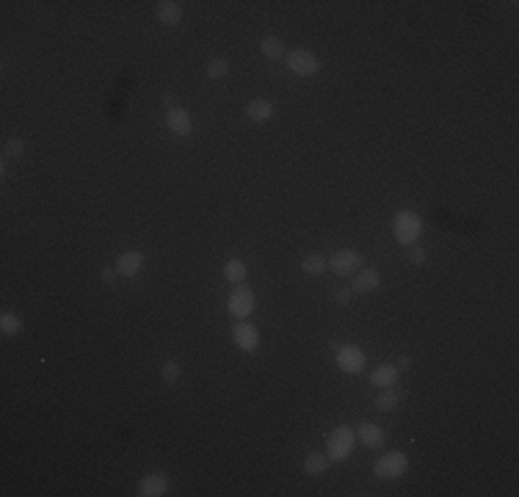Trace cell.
Wrapping results in <instances>:
<instances>
[{"mask_svg": "<svg viewBox=\"0 0 519 497\" xmlns=\"http://www.w3.org/2000/svg\"><path fill=\"white\" fill-rule=\"evenodd\" d=\"M354 445H357V434L348 426H335L326 434V456H329V461L343 464L354 453Z\"/></svg>", "mask_w": 519, "mask_h": 497, "instance_id": "1", "label": "cell"}, {"mask_svg": "<svg viewBox=\"0 0 519 497\" xmlns=\"http://www.w3.org/2000/svg\"><path fill=\"white\" fill-rule=\"evenodd\" d=\"M420 232H423V219L414 210L395 213V219H392V235H395L398 243L414 246V243H418V238H420Z\"/></svg>", "mask_w": 519, "mask_h": 497, "instance_id": "2", "label": "cell"}, {"mask_svg": "<svg viewBox=\"0 0 519 497\" xmlns=\"http://www.w3.org/2000/svg\"><path fill=\"white\" fill-rule=\"evenodd\" d=\"M285 64H287V69H290L293 75H298V77H315V75L321 72V66H324V61H321L313 50H306V47L287 50Z\"/></svg>", "mask_w": 519, "mask_h": 497, "instance_id": "3", "label": "cell"}, {"mask_svg": "<svg viewBox=\"0 0 519 497\" xmlns=\"http://www.w3.org/2000/svg\"><path fill=\"white\" fill-rule=\"evenodd\" d=\"M406 470H409V456L400 453V450H389V453L378 456L376 464H373V472H376V478H381V481L403 478Z\"/></svg>", "mask_w": 519, "mask_h": 497, "instance_id": "4", "label": "cell"}, {"mask_svg": "<svg viewBox=\"0 0 519 497\" xmlns=\"http://www.w3.org/2000/svg\"><path fill=\"white\" fill-rule=\"evenodd\" d=\"M257 307V298H254V290L246 287V284H235L230 298H227V310L235 321H246Z\"/></svg>", "mask_w": 519, "mask_h": 497, "instance_id": "5", "label": "cell"}, {"mask_svg": "<svg viewBox=\"0 0 519 497\" xmlns=\"http://www.w3.org/2000/svg\"><path fill=\"white\" fill-rule=\"evenodd\" d=\"M329 271L337 276H354L362 265H365V254L357 249H337L332 257H326Z\"/></svg>", "mask_w": 519, "mask_h": 497, "instance_id": "6", "label": "cell"}, {"mask_svg": "<svg viewBox=\"0 0 519 497\" xmlns=\"http://www.w3.org/2000/svg\"><path fill=\"white\" fill-rule=\"evenodd\" d=\"M335 359H337V367L343 370V373H348V376H357V373H362L365 370V365H367V356H365V351L359 348V346H340L337 351H335Z\"/></svg>", "mask_w": 519, "mask_h": 497, "instance_id": "7", "label": "cell"}, {"mask_svg": "<svg viewBox=\"0 0 519 497\" xmlns=\"http://www.w3.org/2000/svg\"><path fill=\"white\" fill-rule=\"evenodd\" d=\"M232 343H235L241 351L254 354V351L260 348V329H257L254 324H249V321H238V324L232 326Z\"/></svg>", "mask_w": 519, "mask_h": 497, "instance_id": "8", "label": "cell"}, {"mask_svg": "<svg viewBox=\"0 0 519 497\" xmlns=\"http://www.w3.org/2000/svg\"><path fill=\"white\" fill-rule=\"evenodd\" d=\"M378 284H381V271L378 268H373V265H362L354 276H351V290L354 293H376L378 290Z\"/></svg>", "mask_w": 519, "mask_h": 497, "instance_id": "9", "label": "cell"}, {"mask_svg": "<svg viewBox=\"0 0 519 497\" xmlns=\"http://www.w3.org/2000/svg\"><path fill=\"white\" fill-rule=\"evenodd\" d=\"M144 263H147V254H144V252L128 249V252H122V254L117 257V271H119V276L133 279V276H138V274L144 271Z\"/></svg>", "mask_w": 519, "mask_h": 497, "instance_id": "10", "label": "cell"}, {"mask_svg": "<svg viewBox=\"0 0 519 497\" xmlns=\"http://www.w3.org/2000/svg\"><path fill=\"white\" fill-rule=\"evenodd\" d=\"M171 486V478L166 472H149L138 483V497H163Z\"/></svg>", "mask_w": 519, "mask_h": 497, "instance_id": "11", "label": "cell"}, {"mask_svg": "<svg viewBox=\"0 0 519 497\" xmlns=\"http://www.w3.org/2000/svg\"><path fill=\"white\" fill-rule=\"evenodd\" d=\"M357 439H359L365 448L378 450V448H384L387 434H384V428H381L378 423H373V420H362V423L357 426Z\"/></svg>", "mask_w": 519, "mask_h": 497, "instance_id": "12", "label": "cell"}, {"mask_svg": "<svg viewBox=\"0 0 519 497\" xmlns=\"http://www.w3.org/2000/svg\"><path fill=\"white\" fill-rule=\"evenodd\" d=\"M166 128H169L174 136L185 138V136L193 133V117H191L185 108H171V111L166 114Z\"/></svg>", "mask_w": 519, "mask_h": 497, "instance_id": "13", "label": "cell"}, {"mask_svg": "<svg viewBox=\"0 0 519 497\" xmlns=\"http://www.w3.org/2000/svg\"><path fill=\"white\" fill-rule=\"evenodd\" d=\"M155 14L169 28H174V25L182 23V6L177 3V0H158V3H155Z\"/></svg>", "mask_w": 519, "mask_h": 497, "instance_id": "14", "label": "cell"}, {"mask_svg": "<svg viewBox=\"0 0 519 497\" xmlns=\"http://www.w3.org/2000/svg\"><path fill=\"white\" fill-rule=\"evenodd\" d=\"M398 367L395 365H389V362H384V365H376L373 370H370V387H376V389H384V387H395V381H398Z\"/></svg>", "mask_w": 519, "mask_h": 497, "instance_id": "15", "label": "cell"}, {"mask_svg": "<svg viewBox=\"0 0 519 497\" xmlns=\"http://www.w3.org/2000/svg\"><path fill=\"white\" fill-rule=\"evenodd\" d=\"M246 117L252 122H268L274 117V103L265 99V97H254V99H249V106H246Z\"/></svg>", "mask_w": 519, "mask_h": 497, "instance_id": "16", "label": "cell"}, {"mask_svg": "<svg viewBox=\"0 0 519 497\" xmlns=\"http://www.w3.org/2000/svg\"><path fill=\"white\" fill-rule=\"evenodd\" d=\"M400 401H403V392L400 389H395V387H384V389H378V395H376V409L378 412H392V409H398L400 407Z\"/></svg>", "mask_w": 519, "mask_h": 497, "instance_id": "17", "label": "cell"}, {"mask_svg": "<svg viewBox=\"0 0 519 497\" xmlns=\"http://www.w3.org/2000/svg\"><path fill=\"white\" fill-rule=\"evenodd\" d=\"M260 56L268 58V61H279V58L287 56V47L279 36H263L260 39Z\"/></svg>", "mask_w": 519, "mask_h": 497, "instance_id": "18", "label": "cell"}, {"mask_svg": "<svg viewBox=\"0 0 519 497\" xmlns=\"http://www.w3.org/2000/svg\"><path fill=\"white\" fill-rule=\"evenodd\" d=\"M329 456L326 453H309L306 459H304V472L309 475V478H318V475H324L326 470H329Z\"/></svg>", "mask_w": 519, "mask_h": 497, "instance_id": "19", "label": "cell"}, {"mask_svg": "<svg viewBox=\"0 0 519 497\" xmlns=\"http://www.w3.org/2000/svg\"><path fill=\"white\" fill-rule=\"evenodd\" d=\"M326 268H329V263H326V257L318 254V252L306 254V257L301 260V271H304L306 276H321V274H326Z\"/></svg>", "mask_w": 519, "mask_h": 497, "instance_id": "20", "label": "cell"}, {"mask_svg": "<svg viewBox=\"0 0 519 497\" xmlns=\"http://www.w3.org/2000/svg\"><path fill=\"white\" fill-rule=\"evenodd\" d=\"M20 329H23V315L20 313H14V310H3V313H0V335L14 337Z\"/></svg>", "mask_w": 519, "mask_h": 497, "instance_id": "21", "label": "cell"}, {"mask_svg": "<svg viewBox=\"0 0 519 497\" xmlns=\"http://www.w3.org/2000/svg\"><path fill=\"white\" fill-rule=\"evenodd\" d=\"M246 274H249V268H246L243 260H238V257L227 260V265H224V279H227V282H232V284H243Z\"/></svg>", "mask_w": 519, "mask_h": 497, "instance_id": "22", "label": "cell"}, {"mask_svg": "<svg viewBox=\"0 0 519 497\" xmlns=\"http://www.w3.org/2000/svg\"><path fill=\"white\" fill-rule=\"evenodd\" d=\"M227 72H230V61H227V58H221V56L210 58V61H207V69H204V75L210 77V80H221Z\"/></svg>", "mask_w": 519, "mask_h": 497, "instance_id": "23", "label": "cell"}, {"mask_svg": "<svg viewBox=\"0 0 519 497\" xmlns=\"http://www.w3.org/2000/svg\"><path fill=\"white\" fill-rule=\"evenodd\" d=\"M180 373H182V370H180V362H177V359H166L163 367H160V376H163L166 384H177V381H180Z\"/></svg>", "mask_w": 519, "mask_h": 497, "instance_id": "24", "label": "cell"}, {"mask_svg": "<svg viewBox=\"0 0 519 497\" xmlns=\"http://www.w3.org/2000/svg\"><path fill=\"white\" fill-rule=\"evenodd\" d=\"M25 155V141L20 136H12L3 147V158H23Z\"/></svg>", "mask_w": 519, "mask_h": 497, "instance_id": "25", "label": "cell"}, {"mask_svg": "<svg viewBox=\"0 0 519 497\" xmlns=\"http://www.w3.org/2000/svg\"><path fill=\"white\" fill-rule=\"evenodd\" d=\"M426 260H429V254H426V249H423V246L414 243V246L409 249V263H411V265H423Z\"/></svg>", "mask_w": 519, "mask_h": 497, "instance_id": "26", "label": "cell"}, {"mask_svg": "<svg viewBox=\"0 0 519 497\" xmlns=\"http://www.w3.org/2000/svg\"><path fill=\"white\" fill-rule=\"evenodd\" d=\"M351 295H354L351 287H340V290L335 293V302H337V304H348V302H351Z\"/></svg>", "mask_w": 519, "mask_h": 497, "instance_id": "27", "label": "cell"}, {"mask_svg": "<svg viewBox=\"0 0 519 497\" xmlns=\"http://www.w3.org/2000/svg\"><path fill=\"white\" fill-rule=\"evenodd\" d=\"M99 276H102V282H106V284H111V282H114V279L119 276V271H117V268H106V271H102Z\"/></svg>", "mask_w": 519, "mask_h": 497, "instance_id": "28", "label": "cell"}, {"mask_svg": "<svg viewBox=\"0 0 519 497\" xmlns=\"http://www.w3.org/2000/svg\"><path fill=\"white\" fill-rule=\"evenodd\" d=\"M395 367H398V370H409V367H411V356L400 354V356H398V362H395Z\"/></svg>", "mask_w": 519, "mask_h": 497, "instance_id": "29", "label": "cell"}, {"mask_svg": "<svg viewBox=\"0 0 519 497\" xmlns=\"http://www.w3.org/2000/svg\"><path fill=\"white\" fill-rule=\"evenodd\" d=\"M163 106H166L169 111H171V108H177V106H174V94H163Z\"/></svg>", "mask_w": 519, "mask_h": 497, "instance_id": "30", "label": "cell"}]
</instances>
